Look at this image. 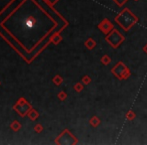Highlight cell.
<instances>
[{
  "label": "cell",
  "mask_w": 147,
  "mask_h": 145,
  "mask_svg": "<svg viewBox=\"0 0 147 145\" xmlns=\"http://www.w3.org/2000/svg\"><path fill=\"white\" fill-rule=\"evenodd\" d=\"M115 22L125 31H128L138 22V17L134 15L129 8H124L115 17Z\"/></svg>",
  "instance_id": "obj_1"
},
{
  "label": "cell",
  "mask_w": 147,
  "mask_h": 145,
  "mask_svg": "<svg viewBox=\"0 0 147 145\" xmlns=\"http://www.w3.org/2000/svg\"><path fill=\"white\" fill-rule=\"evenodd\" d=\"M105 40L113 47V49H117L119 47V45L125 40V37L123 34L117 30L116 28H113L107 36H105Z\"/></svg>",
  "instance_id": "obj_2"
},
{
  "label": "cell",
  "mask_w": 147,
  "mask_h": 145,
  "mask_svg": "<svg viewBox=\"0 0 147 145\" xmlns=\"http://www.w3.org/2000/svg\"><path fill=\"white\" fill-rule=\"evenodd\" d=\"M111 72L116 77L118 80H127L131 76L130 70L122 62H118L116 65L111 69Z\"/></svg>",
  "instance_id": "obj_3"
},
{
  "label": "cell",
  "mask_w": 147,
  "mask_h": 145,
  "mask_svg": "<svg viewBox=\"0 0 147 145\" xmlns=\"http://www.w3.org/2000/svg\"><path fill=\"white\" fill-rule=\"evenodd\" d=\"M113 28H114V25H113V23L108 18H104V19L98 24V29L101 30L105 36H107Z\"/></svg>",
  "instance_id": "obj_4"
},
{
  "label": "cell",
  "mask_w": 147,
  "mask_h": 145,
  "mask_svg": "<svg viewBox=\"0 0 147 145\" xmlns=\"http://www.w3.org/2000/svg\"><path fill=\"white\" fill-rule=\"evenodd\" d=\"M96 41L94 40L93 38H91V37H89L88 39H86V41L84 42V45H85V47L86 49H93L95 47H96Z\"/></svg>",
  "instance_id": "obj_5"
},
{
  "label": "cell",
  "mask_w": 147,
  "mask_h": 145,
  "mask_svg": "<svg viewBox=\"0 0 147 145\" xmlns=\"http://www.w3.org/2000/svg\"><path fill=\"white\" fill-rule=\"evenodd\" d=\"M27 116H28V117H29V119H30V120H32V121H34V120H36L37 118L39 117V113L36 111V110H34V109L31 108V109L29 110V111H28Z\"/></svg>",
  "instance_id": "obj_6"
},
{
  "label": "cell",
  "mask_w": 147,
  "mask_h": 145,
  "mask_svg": "<svg viewBox=\"0 0 147 145\" xmlns=\"http://www.w3.org/2000/svg\"><path fill=\"white\" fill-rule=\"evenodd\" d=\"M89 123H90V125L92 126V127L96 128V127H98V126L100 125L101 120L99 119V118L97 117V116H93V117L91 118L90 120H89Z\"/></svg>",
  "instance_id": "obj_7"
},
{
  "label": "cell",
  "mask_w": 147,
  "mask_h": 145,
  "mask_svg": "<svg viewBox=\"0 0 147 145\" xmlns=\"http://www.w3.org/2000/svg\"><path fill=\"white\" fill-rule=\"evenodd\" d=\"M10 128H11L13 131L17 132V131H19L20 128H21V124H20L18 121H13L11 124H10Z\"/></svg>",
  "instance_id": "obj_8"
},
{
  "label": "cell",
  "mask_w": 147,
  "mask_h": 145,
  "mask_svg": "<svg viewBox=\"0 0 147 145\" xmlns=\"http://www.w3.org/2000/svg\"><path fill=\"white\" fill-rule=\"evenodd\" d=\"M51 41H52L53 44L57 45L60 42V41H62V36H60L59 34H55L54 36H52V38H51Z\"/></svg>",
  "instance_id": "obj_9"
},
{
  "label": "cell",
  "mask_w": 147,
  "mask_h": 145,
  "mask_svg": "<svg viewBox=\"0 0 147 145\" xmlns=\"http://www.w3.org/2000/svg\"><path fill=\"white\" fill-rule=\"evenodd\" d=\"M135 118H136V114L133 110H129V111L126 113V119H127L128 121H133Z\"/></svg>",
  "instance_id": "obj_10"
},
{
  "label": "cell",
  "mask_w": 147,
  "mask_h": 145,
  "mask_svg": "<svg viewBox=\"0 0 147 145\" xmlns=\"http://www.w3.org/2000/svg\"><path fill=\"white\" fill-rule=\"evenodd\" d=\"M101 63H102L104 66H108L109 64L111 63V57L107 55H104L102 57H101Z\"/></svg>",
  "instance_id": "obj_11"
},
{
  "label": "cell",
  "mask_w": 147,
  "mask_h": 145,
  "mask_svg": "<svg viewBox=\"0 0 147 145\" xmlns=\"http://www.w3.org/2000/svg\"><path fill=\"white\" fill-rule=\"evenodd\" d=\"M52 82L54 83L56 86H60V85L62 84V82H63V79H62L61 76H59V75H56V76H55L54 78L52 79Z\"/></svg>",
  "instance_id": "obj_12"
},
{
  "label": "cell",
  "mask_w": 147,
  "mask_h": 145,
  "mask_svg": "<svg viewBox=\"0 0 147 145\" xmlns=\"http://www.w3.org/2000/svg\"><path fill=\"white\" fill-rule=\"evenodd\" d=\"M35 23H36V19H35L34 17H28L27 19L25 20V24L28 27H32Z\"/></svg>",
  "instance_id": "obj_13"
},
{
  "label": "cell",
  "mask_w": 147,
  "mask_h": 145,
  "mask_svg": "<svg viewBox=\"0 0 147 145\" xmlns=\"http://www.w3.org/2000/svg\"><path fill=\"white\" fill-rule=\"evenodd\" d=\"M83 88H84V85H83V83H81V82H78V83H76V84L74 85V90H75L77 93L82 92Z\"/></svg>",
  "instance_id": "obj_14"
},
{
  "label": "cell",
  "mask_w": 147,
  "mask_h": 145,
  "mask_svg": "<svg viewBox=\"0 0 147 145\" xmlns=\"http://www.w3.org/2000/svg\"><path fill=\"white\" fill-rule=\"evenodd\" d=\"M91 78L88 76V75H85V76H83L82 77V80H81V82L83 83V85H89L91 83Z\"/></svg>",
  "instance_id": "obj_15"
},
{
  "label": "cell",
  "mask_w": 147,
  "mask_h": 145,
  "mask_svg": "<svg viewBox=\"0 0 147 145\" xmlns=\"http://www.w3.org/2000/svg\"><path fill=\"white\" fill-rule=\"evenodd\" d=\"M57 97H58V99L60 101H64V100H66V98H67V94H66L64 91H61V92L58 93Z\"/></svg>",
  "instance_id": "obj_16"
},
{
  "label": "cell",
  "mask_w": 147,
  "mask_h": 145,
  "mask_svg": "<svg viewBox=\"0 0 147 145\" xmlns=\"http://www.w3.org/2000/svg\"><path fill=\"white\" fill-rule=\"evenodd\" d=\"M113 2H114L115 4H116L117 6H119V7H122V6L124 5V4L126 3V2L128 1V0H112Z\"/></svg>",
  "instance_id": "obj_17"
},
{
  "label": "cell",
  "mask_w": 147,
  "mask_h": 145,
  "mask_svg": "<svg viewBox=\"0 0 147 145\" xmlns=\"http://www.w3.org/2000/svg\"><path fill=\"white\" fill-rule=\"evenodd\" d=\"M34 131L36 132V133H41V132L43 131V126L41 125V124H37V125H35Z\"/></svg>",
  "instance_id": "obj_18"
},
{
  "label": "cell",
  "mask_w": 147,
  "mask_h": 145,
  "mask_svg": "<svg viewBox=\"0 0 147 145\" xmlns=\"http://www.w3.org/2000/svg\"><path fill=\"white\" fill-rule=\"evenodd\" d=\"M25 103H27L26 102V100L24 98H20L19 100L17 101V103L16 104H19V105H23V104H25Z\"/></svg>",
  "instance_id": "obj_19"
},
{
  "label": "cell",
  "mask_w": 147,
  "mask_h": 145,
  "mask_svg": "<svg viewBox=\"0 0 147 145\" xmlns=\"http://www.w3.org/2000/svg\"><path fill=\"white\" fill-rule=\"evenodd\" d=\"M57 1H58V0H47V2H48L49 4H51V5H53V4H55Z\"/></svg>",
  "instance_id": "obj_20"
},
{
  "label": "cell",
  "mask_w": 147,
  "mask_h": 145,
  "mask_svg": "<svg viewBox=\"0 0 147 145\" xmlns=\"http://www.w3.org/2000/svg\"><path fill=\"white\" fill-rule=\"evenodd\" d=\"M143 51H144V53H145L146 55H147V43H146V44L143 47Z\"/></svg>",
  "instance_id": "obj_21"
},
{
  "label": "cell",
  "mask_w": 147,
  "mask_h": 145,
  "mask_svg": "<svg viewBox=\"0 0 147 145\" xmlns=\"http://www.w3.org/2000/svg\"><path fill=\"white\" fill-rule=\"evenodd\" d=\"M134 1H139V0H134Z\"/></svg>",
  "instance_id": "obj_22"
}]
</instances>
